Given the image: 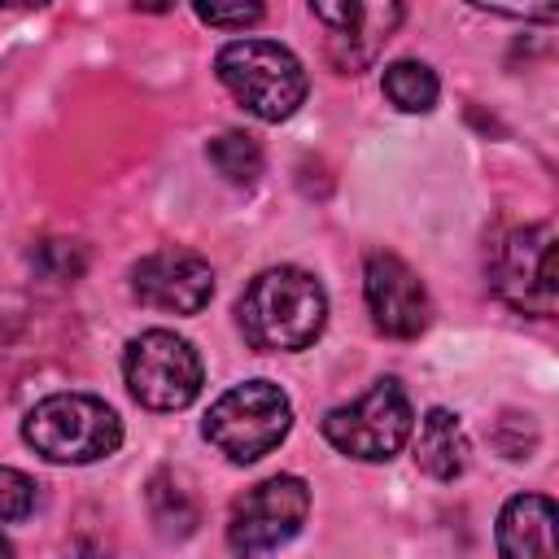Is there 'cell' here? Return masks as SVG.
Instances as JSON below:
<instances>
[{"instance_id":"1","label":"cell","mask_w":559,"mask_h":559,"mask_svg":"<svg viewBox=\"0 0 559 559\" xmlns=\"http://www.w3.org/2000/svg\"><path fill=\"white\" fill-rule=\"evenodd\" d=\"M236 323H240L245 341L262 354L306 349L319 341V332L328 323V293L301 266L258 271L236 301Z\"/></svg>"},{"instance_id":"2","label":"cell","mask_w":559,"mask_h":559,"mask_svg":"<svg viewBox=\"0 0 559 559\" xmlns=\"http://www.w3.org/2000/svg\"><path fill=\"white\" fill-rule=\"evenodd\" d=\"M218 83L262 122H284L301 109L310 83L301 61L275 39H231L214 57Z\"/></svg>"},{"instance_id":"3","label":"cell","mask_w":559,"mask_h":559,"mask_svg":"<svg viewBox=\"0 0 559 559\" xmlns=\"http://www.w3.org/2000/svg\"><path fill=\"white\" fill-rule=\"evenodd\" d=\"M22 441L48 463H96L122 445V419L92 393H52L26 411Z\"/></svg>"},{"instance_id":"4","label":"cell","mask_w":559,"mask_h":559,"mask_svg":"<svg viewBox=\"0 0 559 559\" xmlns=\"http://www.w3.org/2000/svg\"><path fill=\"white\" fill-rule=\"evenodd\" d=\"M293 428V402L280 384L271 380H245L231 384L205 415L201 432L205 441L227 454L231 463H258L271 454Z\"/></svg>"},{"instance_id":"5","label":"cell","mask_w":559,"mask_h":559,"mask_svg":"<svg viewBox=\"0 0 559 559\" xmlns=\"http://www.w3.org/2000/svg\"><path fill=\"white\" fill-rule=\"evenodd\" d=\"M493 293L520 314H555L559 280H555V223H520L493 236L485 258Z\"/></svg>"},{"instance_id":"6","label":"cell","mask_w":559,"mask_h":559,"mask_svg":"<svg viewBox=\"0 0 559 559\" xmlns=\"http://www.w3.org/2000/svg\"><path fill=\"white\" fill-rule=\"evenodd\" d=\"M122 380L140 406L183 411L197 402V393L205 384V367H201V354L192 349V341H183L166 328H148L127 341Z\"/></svg>"},{"instance_id":"7","label":"cell","mask_w":559,"mask_h":559,"mask_svg":"<svg viewBox=\"0 0 559 559\" xmlns=\"http://www.w3.org/2000/svg\"><path fill=\"white\" fill-rule=\"evenodd\" d=\"M415 415H411V397L406 389L384 376L376 380L362 397H354L349 406H332L323 415V437L332 450L362 459V463H384L393 459L406 441H411Z\"/></svg>"},{"instance_id":"8","label":"cell","mask_w":559,"mask_h":559,"mask_svg":"<svg viewBox=\"0 0 559 559\" xmlns=\"http://www.w3.org/2000/svg\"><path fill=\"white\" fill-rule=\"evenodd\" d=\"M310 515V485L301 476H266L258 485H249L227 515V546L240 559H258L271 555L280 546H288L301 524Z\"/></svg>"},{"instance_id":"9","label":"cell","mask_w":559,"mask_h":559,"mask_svg":"<svg viewBox=\"0 0 559 559\" xmlns=\"http://www.w3.org/2000/svg\"><path fill=\"white\" fill-rule=\"evenodd\" d=\"M131 293L166 314H197L214 297V271L192 249H153L131 266Z\"/></svg>"},{"instance_id":"10","label":"cell","mask_w":559,"mask_h":559,"mask_svg":"<svg viewBox=\"0 0 559 559\" xmlns=\"http://www.w3.org/2000/svg\"><path fill=\"white\" fill-rule=\"evenodd\" d=\"M362 293H367V310H371V323L384 332V336H397V341H411L428 328V288L424 280L397 258V253H367V266H362Z\"/></svg>"},{"instance_id":"11","label":"cell","mask_w":559,"mask_h":559,"mask_svg":"<svg viewBox=\"0 0 559 559\" xmlns=\"http://www.w3.org/2000/svg\"><path fill=\"white\" fill-rule=\"evenodd\" d=\"M310 13L328 26V61L341 74H358L367 70L384 39L393 35V26L402 22V4H310Z\"/></svg>"},{"instance_id":"12","label":"cell","mask_w":559,"mask_h":559,"mask_svg":"<svg viewBox=\"0 0 559 559\" xmlns=\"http://www.w3.org/2000/svg\"><path fill=\"white\" fill-rule=\"evenodd\" d=\"M498 559H559L555 502L546 493H515L498 515Z\"/></svg>"},{"instance_id":"13","label":"cell","mask_w":559,"mask_h":559,"mask_svg":"<svg viewBox=\"0 0 559 559\" xmlns=\"http://www.w3.org/2000/svg\"><path fill=\"white\" fill-rule=\"evenodd\" d=\"M467 432L459 424V415H450L445 406H432L424 419H419V432H415V463L419 472H428L432 480H454L467 472Z\"/></svg>"},{"instance_id":"14","label":"cell","mask_w":559,"mask_h":559,"mask_svg":"<svg viewBox=\"0 0 559 559\" xmlns=\"http://www.w3.org/2000/svg\"><path fill=\"white\" fill-rule=\"evenodd\" d=\"M144 502H148V520L157 524L162 537L170 542H183L197 524H201V507L192 498V489H183V480H175L170 472H157L144 489Z\"/></svg>"},{"instance_id":"15","label":"cell","mask_w":559,"mask_h":559,"mask_svg":"<svg viewBox=\"0 0 559 559\" xmlns=\"http://www.w3.org/2000/svg\"><path fill=\"white\" fill-rule=\"evenodd\" d=\"M380 87H384L389 105H397L402 114H428V109L437 105V96H441V83H437L432 66L411 61V57L389 61V66H384Z\"/></svg>"},{"instance_id":"16","label":"cell","mask_w":559,"mask_h":559,"mask_svg":"<svg viewBox=\"0 0 559 559\" xmlns=\"http://www.w3.org/2000/svg\"><path fill=\"white\" fill-rule=\"evenodd\" d=\"M205 157H210V166H214L227 183H236V188H253L258 175H262V166H266L262 144H258L249 131H223V135H214L210 148H205Z\"/></svg>"},{"instance_id":"17","label":"cell","mask_w":559,"mask_h":559,"mask_svg":"<svg viewBox=\"0 0 559 559\" xmlns=\"http://www.w3.org/2000/svg\"><path fill=\"white\" fill-rule=\"evenodd\" d=\"M31 262H35V271L44 280H79L83 266H87V253L74 240H39V249L31 253Z\"/></svg>"},{"instance_id":"18","label":"cell","mask_w":559,"mask_h":559,"mask_svg":"<svg viewBox=\"0 0 559 559\" xmlns=\"http://www.w3.org/2000/svg\"><path fill=\"white\" fill-rule=\"evenodd\" d=\"M35 502H39V485L17 467H0V524L26 520Z\"/></svg>"},{"instance_id":"19","label":"cell","mask_w":559,"mask_h":559,"mask_svg":"<svg viewBox=\"0 0 559 559\" xmlns=\"http://www.w3.org/2000/svg\"><path fill=\"white\" fill-rule=\"evenodd\" d=\"M201 22L210 26H253L262 17V4H236V9H218V4H201L197 9Z\"/></svg>"},{"instance_id":"20","label":"cell","mask_w":559,"mask_h":559,"mask_svg":"<svg viewBox=\"0 0 559 559\" xmlns=\"http://www.w3.org/2000/svg\"><path fill=\"white\" fill-rule=\"evenodd\" d=\"M0 559H13V546H9L4 537H0Z\"/></svg>"}]
</instances>
